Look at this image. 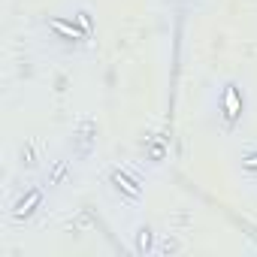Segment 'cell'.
Returning a JSON list of instances; mask_svg holds the SVG:
<instances>
[{"instance_id":"6da1fadb","label":"cell","mask_w":257,"mask_h":257,"mask_svg":"<svg viewBox=\"0 0 257 257\" xmlns=\"http://www.w3.org/2000/svg\"><path fill=\"white\" fill-rule=\"evenodd\" d=\"M218 109H221V121H224L227 131H233V127L242 121V115H245V91L239 88V82L227 79V82L221 85Z\"/></svg>"},{"instance_id":"7a4b0ae2","label":"cell","mask_w":257,"mask_h":257,"mask_svg":"<svg viewBox=\"0 0 257 257\" xmlns=\"http://www.w3.org/2000/svg\"><path fill=\"white\" fill-rule=\"evenodd\" d=\"M109 185H112V191L115 194H121V200H127V203H140L143 200V185L127 173V170H121V167H112L109 170Z\"/></svg>"},{"instance_id":"3957f363","label":"cell","mask_w":257,"mask_h":257,"mask_svg":"<svg viewBox=\"0 0 257 257\" xmlns=\"http://www.w3.org/2000/svg\"><path fill=\"white\" fill-rule=\"evenodd\" d=\"M43 200H46V191H43V188H28V191L13 203L10 215H13L16 221H28V218H34V212L43 206Z\"/></svg>"},{"instance_id":"277c9868","label":"cell","mask_w":257,"mask_h":257,"mask_svg":"<svg viewBox=\"0 0 257 257\" xmlns=\"http://www.w3.org/2000/svg\"><path fill=\"white\" fill-rule=\"evenodd\" d=\"M46 28L58 37V40H64V43H82V40H91L73 19H61V16H55V19H49L46 22Z\"/></svg>"},{"instance_id":"5b68a950","label":"cell","mask_w":257,"mask_h":257,"mask_svg":"<svg viewBox=\"0 0 257 257\" xmlns=\"http://www.w3.org/2000/svg\"><path fill=\"white\" fill-rule=\"evenodd\" d=\"M134 251H137L140 257H149V254L155 251V230H152L149 224H140V227H137V233H134Z\"/></svg>"},{"instance_id":"8992f818","label":"cell","mask_w":257,"mask_h":257,"mask_svg":"<svg viewBox=\"0 0 257 257\" xmlns=\"http://www.w3.org/2000/svg\"><path fill=\"white\" fill-rule=\"evenodd\" d=\"M67 176H70V161H55V167L49 170L46 185H49V188H58V185H64Z\"/></svg>"},{"instance_id":"52a82bcc","label":"cell","mask_w":257,"mask_h":257,"mask_svg":"<svg viewBox=\"0 0 257 257\" xmlns=\"http://www.w3.org/2000/svg\"><path fill=\"white\" fill-rule=\"evenodd\" d=\"M73 22H76V25H79V28H82V31H85L88 37H94V19H91V13H88L85 7H82V10H76Z\"/></svg>"},{"instance_id":"ba28073f","label":"cell","mask_w":257,"mask_h":257,"mask_svg":"<svg viewBox=\"0 0 257 257\" xmlns=\"http://www.w3.org/2000/svg\"><path fill=\"white\" fill-rule=\"evenodd\" d=\"M19 158H22V167L37 170V146H34V143H25L22 152H19Z\"/></svg>"},{"instance_id":"9c48e42d","label":"cell","mask_w":257,"mask_h":257,"mask_svg":"<svg viewBox=\"0 0 257 257\" xmlns=\"http://www.w3.org/2000/svg\"><path fill=\"white\" fill-rule=\"evenodd\" d=\"M242 170H248V173L257 176V149L248 152V155H242Z\"/></svg>"}]
</instances>
